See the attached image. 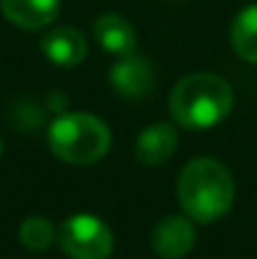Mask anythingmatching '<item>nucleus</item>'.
I'll use <instances>...</instances> for the list:
<instances>
[{
    "mask_svg": "<svg viewBox=\"0 0 257 259\" xmlns=\"http://www.w3.org/2000/svg\"><path fill=\"white\" fill-rule=\"evenodd\" d=\"M176 196L192 222L209 224L222 219L232 209L235 181L225 164L202 156L181 169L176 181Z\"/></svg>",
    "mask_w": 257,
    "mask_h": 259,
    "instance_id": "nucleus-1",
    "label": "nucleus"
},
{
    "mask_svg": "<svg viewBox=\"0 0 257 259\" xmlns=\"http://www.w3.org/2000/svg\"><path fill=\"white\" fill-rule=\"evenodd\" d=\"M235 96L225 78L214 73L184 76L169 96L171 118L189 131H202L222 123L232 111Z\"/></svg>",
    "mask_w": 257,
    "mask_h": 259,
    "instance_id": "nucleus-2",
    "label": "nucleus"
},
{
    "mask_svg": "<svg viewBox=\"0 0 257 259\" xmlns=\"http://www.w3.org/2000/svg\"><path fill=\"white\" fill-rule=\"evenodd\" d=\"M48 146L61 161L74 166H88L108 154L111 131L93 113H63L48 128Z\"/></svg>",
    "mask_w": 257,
    "mask_h": 259,
    "instance_id": "nucleus-3",
    "label": "nucleus"
},
{
    "mask_svg": "<svg viewBox=\"0 0 257 259\" xmlns=\"http://www.w3.org/2000/svg\"><path fill=\"white\" fill-rule=\"evenodd\" d=\"M58 244L71 259H108L114 252V234L103 219L74 214L58 227Z\"/></svg>",
    "mask_w": 257,
    "mask_h": 259,
    "instance_id": "nucleus-4",
    "label": "nucleus"
},
{
    "mask_svg": "<svg viewBox=\"0 0 257 259\" xmlns=\"http://www.w3.org/2000/svg\"><path fill=\"white\" fill-rule=\"evenodd\" d=\"M194 247V224L189 217L169 214L152 229V249L162 259H181Z\"/></svg>",
    "mask_w": 257,
    "mask_h": 259,
    "instance_id": "nucleus-5",
    "label": "nucleus"
},
{
    "mask_svg": "<svg viewBox=\"0 0 257 259\" xmlns=\"http://www.w3.org/2000/svg\"><path fill=\"white\" fill-rule=\"evenodd\" d=\"M108 81H111L114 91H119L124 98L136 101V98L149 96V91L154 88V71H152L149 61H144V58L131 53V56L119 58L111 66Z\"/></svg>",
    "mask_w": 257,
    "mask_h": 259,
    "instance_id": "nucleus-6",
    "label": "nucleus"
},
{
    "mask_svg": "<svg viewBox=\"0 0 257 259\" xmlns=\"http://www.w3.org/2000/svg\"><path fill=\"white\" fill-rule=\"evenodd\" d=\"M41 51L51 63L61 68H74L86 61L88 43H86L84 33L76 28H53L41 38Z\"/></svg>",
    "mask_w": 257,
    "mask_h": 259,
    "instance_id": "nucleus-7",
    "label": "nucleus"
},
{
    "mask_svg": "<svg viewBox=\"0 0 257 259\" xmlns=\"http://www.w3.org/2000/svg\"><path fill=\"white\" fill-rule=\"evenodd\" d=\"M93 35L96 40L101 43V48L116 58H124V56H131L136 53V30L134 25L124 18V15H116V13H103L96 18L93 23Z\"/></svg>",
    "mask_w": 257,
    "mask_h": 259,
    "instance_id": "nucleus-8",
    "label": "nucleus"
},
{
    "mask_svg": "<svg viewBox=\"0 0 257 259\" xmlns=\"http://www.w3.org/2000/svg\"><path fill=\"white\" fill-rule=\"evenodd\" d=\"M176 128L171 123H152L146 126L139 139H136V146H134V154L141 164L146 166H159L164 161H169L171 154L176 151Z\"/></svg>",
    "mask_w": 257,
    "mask_h": 259,
    "instance_id": "nucleus-9",
    "label": "nucleus"
},
{
    "mask_svg": "<svg viewBox=\"0 0 257 259\" xmlns=\"http://www.w3.org/2000/svg\"><path fill=\"white\" fill-rule=\"evenodd\" d=\"M0 8L13 25L23 30H41L56 20L61 0H0Z\"/></svg>",
    "mask_w": 257,
    "mask_h": 259,
    "instance_id": "nucleus-10",
    "label": "nucleus"
},
{
    "mask_svg": "<svg viewBox=\"0 0 257 259\" xmlns=\"http://www.w3.org/2000/svg\"><path fill=\"white\" fill-rule=\"evenodd\" d=\"M230 40L242 61L257 63V5H247L237 13L230 28Z\"/></svg>",
    "mask_w": 257,
    "mask_h": 259,
    "instance_id": "nucleus-11",
    "label": "nucleus"
},
{
    "mask_svg": "<svg viewBox=\"0 0 257 259\" xmlns=\"http://www.w3.org/2000/svg\"><path fill=\"white\" fill-rule=\"evenodd\" d=\"M20 242L23 247H28L30 252H43L53 244V239H58L56 227L46 219V217H28L20 224Z\"/></svg>",
    "mask_w": 257,
    "mask_h": 259,
    "instance_id": "nucleus-12",
    "label": "nucleus"
}]
</instances>
